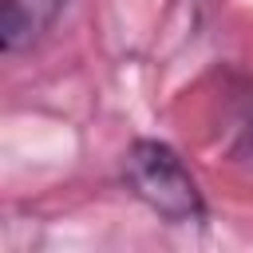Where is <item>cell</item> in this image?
<instances>
[{"label": "cell", "instance_id": "cell-1", "mask_svg": "<svg viewBox=\"0 0 253 253\" xmlns=\"http://www.w3.org/2000/svg\"><path fill=\"white\" fill-rule=\"evenodd\" d=\"M123 186L162 221L190 225L206 217V198L182 154L158 138H134L123 154Z\"/></svg>", "mask_w": 253, "mask_h": 253}, {"label": "cell", "instance_id": "cell-2", "mask_svg": "<svg viewBox=\"0 0 253 253\" xmlns=\"http://www.w3.org/2000/svg\"><path fill=\"white\" fill-rule=\"evenodd\" d=\"M67 0H4L0 4V43L8 55H20L36 47L51 24L59 20Z\"/></svg>", "mask_w": 253, "mask_h": 253}, {"label": "cell", "instance_id": "cell-3", "mask_svg": "<svg viewBox=\"0 0 253 253\" xmlns=\"http://www.w3.org/2000/svg\"><path fill=\"white\" fill-rule=\"evenodd\" d=\"M249 142H253V138H249Z\"/></svg>", "mask_w": 253, "mask_h": 253}]
</instances>
